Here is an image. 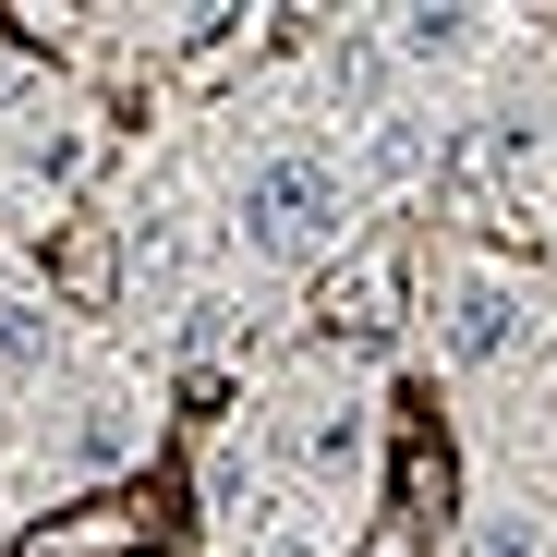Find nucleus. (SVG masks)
Instances as JSON below:
<instances>
[{
	"label": "nucleus",
	"mask_w": 557,
	"mask_h": 557,
	"mask_svg": "<svg viewBox=\"0 0 557 557\" xmlns=\"http://www.w3.org/2000/svg\"><path fill=\"white\" fill-rule=\"evenodd\" d=\"M339 219H351V195H339V170H327L315 146L255 158V170H243V195H231V231H243V255H267V267L327 255V243H339Z\"/></svg>",
	"instance_id": "1"
},
{
	"label": "nucleus",
	"mask_w": 557,
	"mask_h": 557,
	"mask_svg": "<svg viewBox=\"0 0 557 557\" xmlns=\"http://www.w3.org/2000/svg\"><path fill=\"white\" fill-rule=\"evenodd\" d=\"M521 327H533V315H521V292H509L497 267H460V278H448V304H436V351L460 363V376L509 363V351H521Z\"/></svg>",
	"instance_id": "2"
},
{
	"label": "nucleus",
	"mask_w": 557,
	"mask_h": 557,
	"mask_svg": "<svg viewBox=\"0 0 557 557\" xmlns=\"http://www.w3.org/2000/svg\"><path fill=\"white\" fill-rule=\"evenodd\" d=\"M146 497H85V509H49L13 557H146Z\"/></svg>",
	"instance_id": "3"
},
{
	"label": "nucleus",
	"mask_w": 557,
	"mask_h": 557,
	"mask_svg": "<svg viewBox=\"0 0 557 557\" xmlns=\"http://www.w3.org/2000/svg\"><path fill=\"white\" fill-rule=\"evenodd\" d=\"M37 448L61 460V473H122V460L146 448V412H134L122 388H85V400H73V424H61V436H37Z\"/></svg>",
	"instance_id": "4"
},
{
	"label": "nucleus",
	"mask_w": 557,
	"mask_h": 557,
	"mask_svg": "<svg viewBox=\"0 0 557 557\" xmlns=\"http://www.w3.org/2000/svg\"><path fill=\"white\" fill-rule=\"evenodd\" d=\"M49 363H61V304L13 292V304H0V400H25V388H49Z\"/></svg>",
	"instance_id": "5"
},
{
	"label": "nucleus",
	"mask_w": 557,
	"mask_h": 557,
	"mask_svg": "<svg viewBox=\"0 0 557 557\" xmlns=\"http://www.w3.org/2000/svg\"><path fill=\"white\" fill-rule=\"evenodd\" d=\"M327 327L388 339V327H400V267H388V255H376V267H351V278H339V304H327Z\"/></svg>",
	"instance_id": "6"
},
{
	"label": "nucleus",
	"mask_w": 557,
	"mask_h": 557,
	"mask_svg": "<svg viewBox=\"0 0 557 557\" xmlns=\"http://www.w3.org/2000/svg\"><path fill=\"white\" fill-rule=\"evenodd\" d=\"M388 49L400 61H473L485 49V13H388Z\"/></svg>",
	"instance_id": "7"
},
{
	"label": "nucleus",
	"mask_w": 557,
	"mask_h": 557,
	"mask_svg": "<svg viewBox=\"0 0 557 557\" xmlns=\"http://www.w3.org/2000/svg\"><path fill=\"white\" fill-rule=\"evenodd\" d=\"M473 557H545V521H533V509H485Z\"/></svg>",
	"instance_id": "8"
}]
</instances>
